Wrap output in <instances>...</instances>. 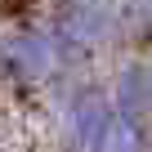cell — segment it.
I'll use <instances>...</instances> for the list:
<instances>
[{
    "mask_svg": "<svg viewBox=\"0 0 152 152\" xmlns=\"http://www.w3.org/2000/svg\"><path fill=\"white\" fill-rule=\"evenodd\" d=\"M112 9L99 5V0H67L63 5V18L54 23V45H58V58L63 63H76V58H90L99 54L107 40H112Z\"/></svg>",
    "mask_w": 152,
    "mask_h": 152,
    "instance_id": "obj_1",
    "label": "cell"
},
{
    "mask_svg": "<svg viewBox=\"0 0 152 152\" xmlns=\"http://www.w3.org/2000/svg\"><path fill=\"white\" fill-rule=\"evenodd\" d=\"M112 116H116V103L99 90H85V94H76L72 107H67V134L72 143L81 148V152H99L107 130H112Z\"/></svg>",
    "mask_w": 152,
    "mask_h": 152,
    "instance_id": "obj_2",
    "label": "cell"
},
{
    "mask_svg": "<svg viewBox=\"0 0 152 152\" xmlns=\"http://www.w3.org/2000/svg\"><path fill=\"white\" fill-rule=\"evenodd\" d=\"M9 63L18 76H27V81H40V76H49L63 58H58V45L49 31H36V36H18L9 45Z\"/></svg>",
    "mask_w": 152,
    "mask_h": 152,
    "instance_id": "obj_3",
    "label": "cell"
},
{
    "mask_svg": "<svg viewBox=\"0 0 152 152\" xmlns=\"http://www.w3.org/2000/svg\"><path fill=\"white\" fill-rule=\"evenodd\" d=\"M99 152H143V121L116 112L112 116V130H107V139H103Z\"/></svg>",
    "mask_w": 152,
    "mask_h": 152,
    "instance_id": "obj_4",
    "label": "cell"
},
{
    "mask_svg": "<svg viewBox=\"0 0 152 152\" xmlns=\"http://www.w3.org/2000/svg\"><path fill=\"white\" fill-rule=\"evenodd\" d=\"M134 18H139V31H148V36H152V0H139Z\"/></svg>",
    "mask_w": 152,
    "mask_h": 152,
    "instance_id": "obj_5",
    "label": "cell"
},
{
    "mask_svg": "<svg viewBox=\"0 0 152 152\" xmlns=\"http://www.w3.org/2000/svg\"><path fill=\"white\" fill-rule=\"evenodd\" d=\"M63 5H67V0H63Z\"/></svg>",
    "mask_w": 152,
    "mask_h": 152,
    "instance_id": "obj_6",
    "label": "cell"
}]
</instances>
